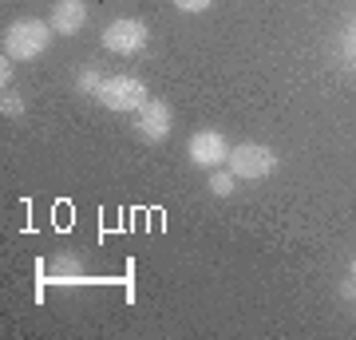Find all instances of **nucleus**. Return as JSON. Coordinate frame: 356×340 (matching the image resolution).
<instances>
[{"mask_svg":"<svg viewBox=\"0 0 356 340\" xmlns=\"http://www.w3.org/2000/svg\"><path fill=\"white\" fill-rule=\"evenodd\" d=\"M51 36H56V32H51L48 20L24 16V20L8 24V32H4V56H8V60H36V56L48 51Z\"/></svg>","mask_w":356,"mask_h":340,"instance_id":"obj_1","label":"nucleus"},{"mask_svg":"<svg viewBox=\"0 0 356 340\" xmlns=\"http://www.w3.org/2000/svg\"><path fill=\"white\" fill-rule=\"evenodd\" d=\"M95 99L107 107V111H135L139 115L143 107H147V83L143 79H135V76H111V79H103V88H99V95Z\"/></svg>","mask_w":356,"mask_h":340,"instance_id":"obj_2","label":"nucleus"},{"mask_svg":"<svg viewBox=\"0 0 356 340\" xmlns=\"http://www.w3.org/2000/svg\"><path fill=\"white\" fill-rule=\"evenodd\" d=\"M226 166L238 178H266V175H273L277 154L269 151V147H261V143H238V147H229Z\"/></svg>","mask_w":356,"mask_h":340,"instance_id":"obj_3","label":"nucleus"},{"mask_svg":"<svg viewBox=\"0 0 356 340\" xmlns=\"http://www.w3.org/2000/svg\"><path fill=\"white\" fill-rule=\"evenodd\" d=\"M147 40H151V32H147V24L135 20V16L111 20V24L103 28V48L115 51V56H135V51L147 48Z\"/></svg>","mask_w":356,"mask_h":340,"instance_id":"obj_4","label":"nucleus"},{"mask_svg":"<svg viewBox=\"0 0 356 340\" xmlns=\"http://www.w3.org/2000/svg\"><path fill=\"white\" fill-rule=\"evenodd\" d=\"M186 154H191L194 166L218 170V166L229 159V143H226L222 131H198V135H191V143H186Z\"/></svg>","mask_w":356,"mask_h":340,"instance_id":"obj_5","label":"nucleus"},{"mask_svg":"<svg viewBox=\"0 0 356 340\" xmlns=\"http://www.w3.org/2000/svg\"><path fill=\"white\" fill-rule=\"evenodd\" d=\"M48 24H51L56 36H76V32H83V24H88V4H83V0H56Z\"/></svg>","mask_w":356,"mask_h":340,"instance_id":"obj_6","label":"nucleus"},{"mask_svg":"<svg viewBox=\"0 0 356 340\" xmlns=\"http://www.w3.org/2000/svg\"><path fill=\"white\" fill-rule=\"evenodd\" d=\"M135 131H139L147 143H163L170 135V107L163 99H147V107L135 119Z\"/></svg>","mask_w":356,"mask_h":340,"instance_id":"obj_7","label":"nucleus"},{"mask_svg":"<svg viewBox=\"0 0 356 340\" xmlns=\"http://www.w3.org/2000/svg\"><path fill=\"white\" fill-rule=\"evenodd\" d=\"M99 88H103V72L99 67H83L76 79V91L79 95H99Z\"/></svg>","mask_w":356,"mask_h":340,"instance_id":"obj_8","label":"nucleus"},{"mask_svg":"<svg viewBox=\"0 0 356 340\" xmlns=\"http://www.w3.org/2000/svg\"><path fill=\"white\" fill-rule=\"evenodd\" d=\"M234 178H238L234 170H214V175H210V190H214L218 198H229V194L238 190L234 186Z\"/></svg>","mask_w":356,"mask_h":340,"instance_id":"obj_9","label":"nucleus"},{"mask_svg":"<svg viewBox=\"0 0 356 340\" xmlns=\"http://www.w3.org/2000/svg\"><path fill=\"white\" fill-rule=\"evenodd\" d=\"M0 111H4V115H24V99H20V95H13V91H4Z\"/></svg>","mask_w":356,"mask_h":340,"instance_id":"obj_10","label":"nucleus"},{"mask_svg":"<svg viewBox=\"0 0 356 340\" xmlns=\"http://www.w3.org/2000/svg\"><path fill=\"white\" fill-rule=\"evenodd\" d=\"M214 0H175V8L178 13H206Z\"/></svg>","mask_w":356,"mask_h":340,"instance_id":"obj_11","label":"nucleus"},{"mask_svg":"<svg viewBox=\"0 0 356 340\" xmlns=\"http://www.w3.org/2000/svg\"><path fill=\"white\" fill-rule=\"evenodd\" d=\"M0 83H4V91H8V83H13V63H8V56H4V63H0Z\"/></svg>","mask_w":356,"mask_h":340,"instance_id":"obj_12","label":"nucleus"},{"mask_svg":"<svg viewBox=\"0 0 356 340\" xmlns=\"http://www.w3.org/2000/svg\"><path fill=\"white\" fill-rule=\"evenodd\" d=\"M341 297H356V277H353V281H344V285H341Z\"/></svg>","mask_w":356,"mask_h":340,"instance_id":"obj_13","label":"nucleus"},{"mask_svg":"<svg viewBox=\"0 0 356 340\" xmlns=\"http://www.w3.org/2000/svg\"><path fill=\"white\" fill-rule=\"evenodd\" d=\"M353 277H356V261H353Z\"/></svg>","mask_w":356,"mask_h":340,"instance_id":"obj_14","label":"nucleus"}]
</instances>
